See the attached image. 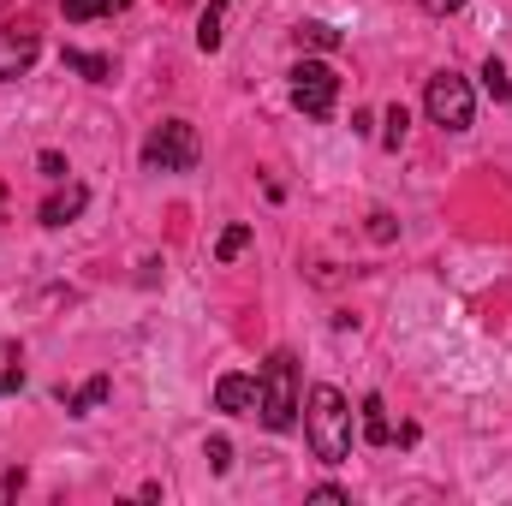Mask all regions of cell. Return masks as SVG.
Returning <instances> with one entry per match:
<instances>
[{
	"label": "cell",
	"mask_w": 512,
	"mask_h": 506,
	"mask_svg": "<svg viewBox=\"0 0 512 506\" xmlns=\"http://www.w3.org/2000/svg\"><path fill=\"white\" fill-rule=\"evenodd\" d=\"M382 143L387 149H399V143H405V126H411V114H405V108H399V102H393V108H387V120H382Z\"/></svg>",
	"instance_id": "ac0fdd59"
},
{
	"label": "cell",
	"mask_w": 512,
	"mask_h": 506,
	"mask_svg": "<svg viewBox=\"0 0 512 506\" xmlns=\"http://www.w3.org/2000/svg\"><path fill=\"white\" fill-rule=\"evenodd\" d=\"M84 203H90V191L66 179V191H54V197L42 203V227H66V221H78V215H84Z\"/></svg>",
	"instance_id": "ba28073f"
},
{
	"label": "cell",
	"mask_w": 512,
	"mask_h": 506,
	"mask_svg": "<svg viewBox=\"0 0 512 506\" xmlns=\"http://www.w3.org/2000/svg\"><path fill=\"white\" fill-rule=\"evenodd\" d=\"M256 417L274 435H286L298 423V358L292 352H268V364L256 376Z\"/></svg>",
	"instance_id": "7a4b0ae2"
},
{
	"label": "cell",
	"mask_w": 512,
	"mask_h": 506,
	"mask_svg": "<svg viewBox=\"0 0 512 506\" xmlns=\"http://www.w3.org/2000/svg\"><path fill=\"white\" fill-rule=\"evenodd\" d=\"M197 48H203V54H215V48H221V0L203 12V24H197Z\"/></svg>",
	"instance_id": "9a60e30c"
},
{
	"label": "cell",
	"mask_w": 512,
	"mask_h": 506,
	"mask_svg": "<svg viewBox=\"0 0 512 506\" xmlns=\"http://www.w3.org/2000/svg\"><path fill=\"white\" fill-rule=\"evenodd\" d=\"M0 197H6V185H0Z\"/></svg>",
	"instance_id": "603a6c76"
},
{
	"label": "cell",
	"mask_w": 512,
	"mask_h": 506,
	"mask_svg": "<svg viewBox=\"0 0 512 506\" xmlns=\"http://www.w3.org/2000/svg\"><path fill=\"white\" fill-rule=\"evenodd\" d=\"M18 387H24V352L12 340H0V399L18 393Z\"/></svg>",
	"instance_id": "8fae6325"
},
{
	"label": "cell",
	"mask_w": 512,
	"mask_h": 506,
	"mask_svg": "<svg viewBox=\"0 0 512 506\" xmlns=\"http://www.w3.org/2000/svg\"><path fill=\"white\" fill-rule=\"evenodd\" d=\"M292 36H298V48H322V54H328V48H340V30H334V24H316V18H310V24H298Z\"/></svg>",
	"instance_id": "5bb4252c"
},
{
	"label": "cell",
	"mask_w": 512,
	"mask_h": 506,
	"mask_svg": "<svg viewBox=\"0 0 512 506\" xmlns=\"http://www.w3.org/2000/svg\"><path fill=\"white\" fill-rule=\"evenodd\" d=\"M36 54H42V36L30 24H0V84L24 78L36 66Z\"/></svg>",
	"instance_id": "8992f818"
},
{
	"label": "cell",
	"mask_w": 512,
	"mask_h": 506,
	"mask_svg": "<svg viewBox=\"0 0 512 506\" xmlns=\"http://www.w3.org/2000/svg\"><path fill=\"white\" fill-rule=\"evenodd\" d=\"M143 167L149 173H191L197 167V126L191 120H161L143 137Z\"/></svg>",
	"instance_id": "3957f363"
},
{
	"label": "cell",
	"mask_w": 512,
	"mask_h": 506,
	"mask_svg": "<svg viewBox=\"0 0 512 506\" xmlns=\"http://www.w3.org/2000/svg\"><path fill=\"white\" fill-rule=\"evenodd\" d=\"M60 6H66L72 24H84V18H114V12H126L131 0H60Z\"/></svg>",
	"instance_id": "4fadbf2b"
},
{
	"label": "cell",
	"mask_w": 512,
	"mask_h": 506,
	"mask_svg": "<svg viewBox=\"0 0 512 506\" xmlns=\"http://www.w3.org/2000/svg\"><path fill=\"white\" fill-rule=\"evenodd\" d=\"M304 435H310V453L322 465H346L352 453V405L340 387H310V405H304Z\"/></svg>",
	"instance_id": "6da1fadb"
},
{
	"label": "cell",
	"mask_w": 512,
	"mask_h": 506,
	"mask_svg": "<svg viewBox=\"0 0 512 506\" xmlns=\"http://www.w3.org/2000/svg\"><path fill=\"white\" fill-rule=\"evenodd\" d=\"M66 66H72V72H84L90 84H108V78H114V60H102V54H84V48H66Z\"/></svg>",
	"instance_id": "7c38bea8"
},
{
	"label": "cell",
	"mask_w": 512,
	"mask_h": 506,
	"mask_svg": "<svg viewBox=\"0 0 512 506\" xmlns=\"http://www.w3.org/2000/svg\"><path fill=\"white\" fill-rule=\"evenodd\" d=\"M203 453H209V465H215V471H227V465H233V447H227V441H221V435H215V441H209V447H203Z\"/></svg>",
	"instance_id": "d6986e66"
},
{
	"label": "cell",
	"mask_w": 512,
	"mask_h": 506,
	"mask_svg": "<svg viewBox=\"0 0 512 506\" xmlns=\"http://www.w3.org/2000/svg\"><path fill=\"white\" fill-rule=\"evenodd\" d=\"M310 501H328V506H340V501H346V489H334V483H322V489H310Z\"/></svg>",
	"instance_id": "44dd1931"
},
{
	"label": "cell",
	"mask_w": 512,
	"mask_h": 506,
	"mask_svg": "<svg viewBox=\"0 0 512 506\" xmlns=\"http://www.w3.org/2000/svg\"><path fill=\"white\" fill-rule=\"evenodd\" d=\"M334 102H340V72H334V66H322V60L292 66V108H298L304 120H328Z\"/></svg>",
	"instance_id": "5b68a950"
},
{
	"label": "cell",
	"mask_w": 512,
	"mask_h": 506,
	"mask_svg": "<svg viewBox=\"0 0 512 506\" xmlns=\"http://www.w3.org/2000/svg\"><path fill=\"white\" fill-rule=\"evenodd\" d=\"M108 393H114V381H108V376L84 381V387H78V393H72V399H66V411H72V417H90V411H96V405H102V399H108Z\"/></svg>",
	"instance_id": "30bf717a"
},
{
	"label": "cell",
	"mask_w": 512,
	"mask_h": 506,
	"mask_svg": "<svg viewBox=\"0 0 512 506\" xmlns=\"http://www.w3.org/2000/svg\"><path fill=\"white\" fill-rule=\"evenodd\" d=\"M358 411H364V441H370V447H387V441H393V423H387L382 393H370V399H364Z\"/></svg>",
	"instance_id": "9c48e42d"
},
{
	"label": "cell",
	"mask_w": 512,
	"mask_h": 506,
	"mask_svg": "<svg viewBox=\"0 0 512 506\" xmlns=\"http://www.w3.org/2000/svg\"><path fill=\"white\" fill-rule=\"evenodd\" d=\"M483 84H489V96H495V102H512V78H507V66H501V60H489V66H483Z\"/></svg>",
	"instance_id": "e0dca14e"
},
{
	"label": "cell",
	"mask_w": 512,
	"mask_h": 506,
	"mask_svg": "<svg viewBox=\"0 0 512 506\" xmlns=\"http://www.w3.org/2000/svg\"><path fill=\"white\" fill-rule=\"evenodd\" d=\"M245 245H251V227L239 221V227H227V233H221V245H215V256H221V262H233V256H245Z\"/></svg>",
	"instance_id": "2e32d148"
},
{
	"label": "cell",
	"mask_w": 512,
	"mask_h": 506,
	"mask_svg": "<svg viewBox=\"0 0 512 506\" xmlns=\"http://www.w3.org/2000/svg\"><path fill=\"white\" fill-rule=\"evenodd\" d=\"M215 411H233V417L256 411V376H221L215 381Z\"/></svg>",
	"instance_id": "52a82bcc"
},
{
	"label": "cell",
	"mask_w": 512,
	"mask_h": 506,
	"mask_svg": "<svg viewBox=\"0 0 512 506\" xmlns=\"http://www.w3.org/2000/svg\"><path fill=\"white\" fill-rule=\"evenodd\" d=\"M36 167H42V173H48V179H66V161H60V155H54V149H42V155H36Z\"/></svg>",
	"instance_id": "ffe728a7"
},
{
	"label": "cell",
	"mask_w": 512,
	"mask_h": 506,
	"mask_svg": "<svg viewBox=\"0 0 512 506\" xmlns=\"http://www.w3.org/2000/svg\"><path fill=\"white\" fill-rule=\"evenodd\" d=\"M423 6H429V12H459L465 0H423Z\"/></svg>",
	"instance_id": "7402d4cb"
},
{
	"label": "cell",
	"mask_w": 512,
	"mask_h": 506,
	"mask_svg": "<svg viewBox=\"0 0 512 506\" xmlns=\"http://www.w3.org/2000/svg\"><path fill=\"white\" fill-rule=\"evenodd\" d=\"M423 108H429V120L441 131H465L471 114H477V96H471V84L459 72H435L429 90H423Z\"/></svg>",
	"instance_id": "277c9868"
}]
</instances>
